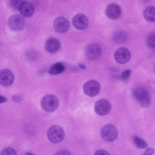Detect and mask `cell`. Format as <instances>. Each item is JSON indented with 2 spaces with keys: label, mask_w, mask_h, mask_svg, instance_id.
Returning a JSON list of instances; mask_svg holds the SVG:
<instances>
[{
  "label": "cell",
  "mask_w": 155,
  "mask_h": 155,
  "mask_svg": "<svg viewBox=\"0 0 155 155\" xmlns=\"http://www.w3.org/2000/svg\"><path fill=\"white\" fill-rule=\"evenodd\" d=\"M78 66L80 68L83 69H85L86 68V66L81 63L78 64Z\"/></svg>",
  "instance_id": "obj_28"
},
{
  "label": "cell",
  "mask_w": 155,
  "mask_h": 155,
  "mask_svg": "<svg viewBox=\"0 0 155 155\" xmlns=\"http://www.w3.org/2000/svg\"><path fill=\"white\" fill-rule=\"evenodd\" d=\"M114 58L118 63L123 64L128 62L130 59L131 54L128 49L125 47L117 49L114 54Z\"/></svg>",
  "instance_id": "obj_10"
},
{
  "label": "cell",
  "mask_w": 155,
  "mask_h": 155,
  "mask_svg": "<svg viewBox=\"0 0 155 155\" xmlns=\"http://www.w3.org/2000/svg\"><path fill=\"white\" fill-rule=\"evenodd\" d=\"M133 141L136 146L140 148L143 149L147 146V144L143 139L135 135L133 138Z\"/></svg>",
  "instance_id": "obj_19"
},
{
  "label": "cell",
  "mask_w": 155,
  "mask_h": 155,
  "mask_svg": "<svg viewBox=\"0 0 155 155\" xmlns=\"http://www.w3.org/2000/svg\"><path fill=\"white\" fill-rule=\"evenodd\" d=\"M57 154H70L68 152L65 151H61Z\"/></svg>",
  "instance_id": "obj_27"
},
{
  "label": "cell",
  "mask_w": 155,
  "mask_h": 155,
  "mask_svg": "<svg viewBox=\"0 0 155 155\" xmlns=\"http://www.w3.org/2000/svg\"><path fill=\"white\" fill-rule=\"evenodd\" d=\"M133 96L140 106L143 108L148 107L150 103V97L148 91L140 86L135 87L133 91Z\"/></svg>",
  "instance_id": "obj_1"
},
{
  "label": "cell",
  "mask_w": 155,
  "mask_h": 155,
  "mask_svg": "<svg viewBox=\"0 0 155 155\" xmlns=\"http://www.w3.org/2000/svg\"><path fill=\"white\" fill-rule=\"evenodd\" d=\"M145 2H148L150 1V0H142Z\"/></svg>",
  "instance_id": "obj_30"
},
{
  "label": "cell",
  "mask_w": 155,
  "mask_h": 155,
  "mask_svg": "<svg viewBox=\"0 0 155 155\" xmlns=\"http://www.w3.org/2000/svg\"><path fill=\"white\" fill-rule=\"evenodd\" d=\"M42 109L48 112H51L55 110L59 105V100L55 95L48 94L45 96L41 102Z\"/></svg>",
  "instance_id": "obj_2"
},
{
  "label": "cell",
  "mask_w": 155,
  "mask_h": 155,
  "mask_svg": "<svg viewBox=\"0 0 155 155\" xmlns=\"http://www.w3.org/2000/svg\"><path fill=\"white\" fill-rule=\"evenodd\" d=\"M153 71L154 72V73L155 74V65L154 67L153 68Z\"/></svg>",
  "instance_id": "obj_29"
},
{
  "label": "cell",
  "mask_w": 155,
  "mask_h": 155,
  "mask_svg": "<svg viewBox=\"0 0 155 155\" xmlns=\"http://www.w3.org/2000/svg\"><path fill=\"white\" fill-rule=\"evenodd\" d=\"M18 10L23 17H29L33 15L35 8L31 3L28 1H24Z\"/></svg>",
  "instance_id": "obj_15"
},
{
  "label": "cell",
  "mask_w": 155,
  "mask_h": 155,
  "mask_svg": "<svg viewBox=\"0 0 155 155\" xmlns=\"http://www.w3.org/2000/svg\"><path fill=\"white\" fill-rule=\"evenodd\" d=\"M8 100L6 98L0 95V104L6 102Z\"/></svg>",
  "instance_id": "obj_26"
},
{
  "label": "cell",
  "mask_w": 155,
  "mask_h": 155,
  "mask_svg": "<svg viewBox=\"0 0 155 155\" xmlns=\"http://www.w3.org/2000/svg\"><path fill=\"white\" fill-rule=\"evenodd\" d=\"M106 16L112 20L118 19L121 14V10L120 7L115 3H111L106 7L105 10Z\"/></svg>",
  "instance_id": "obj_12"
},
{
  "label": "cell",
  "mask_w": 155,
  "mask_h": 155,
  "mask_svg": "<svg viewBox=\"0 0 155 155\" xmlns=\"http://www.w3.org/2000/svg\"><path fill=\"white\" fill-rule=\"evenodd\" d=\"M128 38L127 34L123 30H119L116 31L113 35V40L115 43L118 44L125 42Z\"/></svg>",
  "instance_id": "obj_16"
},
{
  "label": "cell",
  "mask_w": 155,
  "mask_h": 155,
  "mask_svg": "<svg viewBox=\"0 0 155 155\" xmlns=\"http://www.w3.org/2000/svg\"><path fill=\"white\" fill-rule=\"evenodd\" d=\"M154 151L153 149L151 148H148L145 151L143 155H152Z\"/></svg>",
  "instance_id": "obj_25"
},
{
  "label": "cell",
  "mask_w": 155,
  "mask_h": 155,
  "mask_svg": "<svg viewBox=\"0 0 155 155\" xmlns=\"http://www.w3.org/2000/svg\"><path fill=\"white\" fill-rule=\"evenodd\" d=\"M85 53L86 56L88 59L95 60L101 56L102 49L98 45L94 43H91L86 46Z\"/></svg>",
  "instance_id": "obj_8"
},
{
  "label": "cell",
  "mask_w": 155,
  "mask_h": 155,
  "mask_svg": "<svg viewBox=\"0 0 155 155\" xmlns=\"http://www.w3.org/2000/svg\"><path fill=\"white\" fill-rule=\"evenodd\" d=\"M111 105L110 101L105 99L97 101L95 103L94 110L98 115L104 116L107 115L110 112Z\"/></svg>",
  "instance_id": "obj_6"
},
{
  "label": "cell",
  "mask_w": 155,
  "mask_h": 155,
  "mask_svg": "<svg viewBox=\"0 0 155 155\" xmlns=\"http://www.w3.org/2000/svg\"><path fill=\"white\" fill-rule=\"evenodd\" d=\"M47 137L49 140L52 143L56 144L60 143L64 139L65 132L63 129L58 125H54L48 129Z\"/></svg>",
  "instance_id": "obj_3"
},
{
  "label": "cell",
  "mask_w": 155,
  "mask_h": 155,
  "mask_svg": "<svg viewBox=\"0 0 155 155\" xmlns=\"http://www.w3.org/2000/svg\"><path fill=\"white\" fill-rule=\"evenodd\" d=\"M94 155H110L109 153L103 150H97L95 153Z\"/></svg>",
  "instance_id": "obj_24"
},
{
  "label": "cell",
  "mask_w": 155,
  "mask_h": 155,
  "mask_svg": "<svg viewBox=\"0 0 155 155\" xmlns=\"http://www.w3.org/2000/svg\"><path fill=\"white\" fill-rule=\"evenodd\" d=\"M24 0H10V5L11 7L15 10H18Z\"/></svg>",
  "instance_id": "obj_21"
},
{
  "label": "cell",
  "mask_w": 155,
  "mask_h": 155,
  "mask_svg": "<svg viewBox=\"0 0 155 155\" xmlns=\"http://www.w3.org/2000/svg\"><path fill=\"white\" fill-rule=\"evenodd\" d=\"M65 67L63 63L58 62L51 65L48 70L49 73L51 75H57L63 72Z\"/></svg>",
  "instance_id": "obj_18"
},
{
  "label": "cell",
  "mask_w": 155,
  "mask_h": 155,
  "mask_svg": "<svg viewBox=\"0 0 155 155\" xmlns=\"http://www.w3.org/2000/svg\"><path fill=\"white\" fill-rule=\"evenodd\" d=\"M143 16L148 22H155V7L149 6L147 7L143 11Z\"/></svg>",
  "instance_id": "obj_17"
},
{
  "label": "cell",
  "mask_w": 155,
  "mask_h": 155,
  "mask_svg": "<svg viewBox=\"0 0 155 155\" xmlns=\"http://www.w3.org/2000/svg\"><path fill=\"white\" fill-rule=\"evenodd\" d=\"M61 48V44L57 38L53 37L49 38L46 41L45 48L48 52L53 54L58 51Z\"/></svg>",
  "instance_id": "obj_14"
},
{
  "label": "cell",
  "mask_w": 155,
  "mask_h": 155,
  "mask_svg": "<svg viewBox=\"0 0 155 155\" xmlns=\"http://www.w3.org/2000/svg\"><path fill=\"white\" fill-rule=\"evenodd\" d=\"M131 74L130 69H126L123 71L121 75V79L122 81H127L129 78Z\"/></svg>",
  "instance_id": "obj_23"
},
{
  "label": "cell",
  "mask_w": 155,
  "mask_h": 155,
  "mask_svg": "<svg viewBox=\"0 0 155 155\" xmlns=\"http://www.w3.org/2000/svg\"><path fill=\"white\" fill-rule=\"evenodd\" d=\"M10 28L14 31H19L22 29L25 25V21L23 16L18 14L12 15L8 21Z\"/></svg>",
  "instance_id": "obj_9"
},
{
  "label": "cell",
  "mask_w": 155,
  "mask_h": 155,
  "mask_svg": "<svg viewBox=\"0 0 155 155\" xmlns=\"http://www.w3.org/2000/svg\"><path fill=\"white\" fill-rule=\"evenodd\" d=\"M14 79V74L9 69H4L0 71V83L2 86H10L13 83Z\"/></svg>",
  "instance_id": "obj_13"
},
{
  "label": "cell",
  "mask_w": 155,
  "mask_h": 155,
  "mask_svg": "<svg viewBox=\"0 0 155 155\" xmlns=\"http://www.w3.org/2000/svg\"><path fill=\"white\" fill-rule=\"evenodd\" d=\"M53 26L56 32L60 34H64L69 29L70 24L69 21L65 18L59 16L54 19Z\"/></svg>",
  "instance_id": "obj_7"
},
{
  "label": "cell",
  "mask_w": 155,
  "mask_h": 155,
  "mask_svg": "<svg viewBox=\"0 0 155 155\" xmlns=\"http://www.w3.org/2000/svg\"><path fill=\"white\" fill-rule=\"evenodd\" d=\"M102 139L107 142H111L117 137L118 131L116 127L111 124H107L103 127L101 131Z\"/></svg>",
  "instance_id": "obj_4"
},
{
  "label": "cell",
  "mask_w": 155,
  "mask_h": 155,
  "mask_svg": "<svg viewBox=\"0 0 155 155\" xmlns=\"http://www.w3.org/2000/svg\"><path fill=\"white\" fill-rule=\"evenodd\" d=\"M83 89L86 95L92 97L99 94L101 89V86L97 81L91 80L87 81L84 84Z\"/></svg>",
  "instance_id": "obj_5"
},
{
  "label": "cell",
  "mask_w": 155,
  "mask_h": 155,
  "mask_svg": "<svg viewBox=\"0 0 155 155\" xmlns=\"http://www.w3.org/2000/svg\"><path fill=\"white\" fill-rule=\"evenodd\" d=\"M72 23L73 26L79 30L86 29L89 25L87 17L84 14L80 13L75 15L73 18Z\"/></svg>",
  "instance_id": "obj_11"
},
{
  "label": "cell",
  "mask_w": 155,
  "mask_h": 155,
  "mask_svg": "<svg viewBox=\"0 0 155 155\" xmlns=\"http://www.w3.org/2000/svg\"><path fill=\"white\" fill-rule=\"evenodd\" d=\"M16 152L14 149L7 147L3 149L1 151L0 155H17Z\"/></svg>",
  "instance_id": "obj_22"
},
{
  "label": "cell",
  "mask_w": 155,
  "mask_h": 155,
  "mask_svg": "<svg viewBox=\"0 0 155 155\" xmlns=\"http://www.w3.org/2000/svg\"><path fill=\"white\" fill-rule=\"evenodd\" d=\"M147 44L150 48L155 49V33L148 36L147 40Z\"/></svg>",
  "instance_id": "obj_20"
}]
</instances>
